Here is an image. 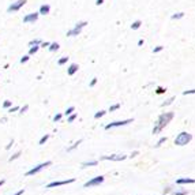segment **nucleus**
Returning a JSON list of instances; mask_svg holds the SVG:
<instances>
[{"mask_svg": "<svg viewBox=\"0 0 195 195\" xmlns=\"http://www.w3.org/2000/svg\"><path fill=\"white\" fill-rule=\"evenodd\" d=\"M175 117V113L173 112H164L158 116L157 119L156 124H154V128H153V134H160L168 124L170 123V120Z\"/></svg>", "mask_w": 195, "mask_h": 195, "instance_id": "f257e3e1", "label": "nucleus"}, {"mask_svg": "<svg viewBox=\"0 0 195 195\" xmlns=\"http://www.w3.org/2000/svg\"><path fill=\"white\" fill-rule=\"evenodd\" d=\"M191 140H192V135L190 134V132L183 131L175 138V145L176 146H186V145H188Z\"/></svg>", "mask_w": 195, "mask_h": 195, "instance_id": "f03ea898", "label": "nucleus"}, {"mask_svg": "<svg viewBox=\"0 0 195 195\" xmlns=\"http://www.w3.org/2000/svg\"><path fill=\"white\" fill-rule=\"evenodd\" d=\"M88 25V22H78L77 25L74 26V28L71 29V30H68L67 31V37H75V36H79L81 34V31H82V29L85 28V26Z\"/></svg>", "mask_w": 195, "mask_h": 195, "instance_id": "7ed1b4c3", "label": "nucleus"}, {"mask_svg": "<svg viewBox=\"0 0 195 195\" xmlns=\"http://www.w3.org/2000/svg\"><path fill=\"white\" fill-rule=\"evenodd\" d=\"M51 165H52V161H45V162H42V164H38L37 167H34V168H31L30 170H28V172H26V176H33V175H36V173H38L40 170H42L44 168L51 167Z\"/></svg>", "mask_w": 195, "mask_h": 195, "instance_id": "20e7f679", "label": "nucleus"}, {"mask_svg": "<svg viewBox=\"0 0 195 195\" xmlns=\"http://www.w3.org/2000/svg\"><path fill=\"white\" fill-rule=\"evenodd\" d=\"M104 176H96V177L90 179L89 181H86L85 184H83V187L85 188H89V187H96V186H100V184L104 183Z\"/></svg>", "mask_w": 195, "mask_h": 195, "instance_id": "39448f33", "label": "nucleus"}, {"mask_svg": "<svg viewBox=\"0 0 195 195\" xmlns=\"http://www.w3.org/2000/svg\"><path fill=\"white\" fill-rule=\"evenodd\" d=\"M134 121V119H126V120H119V121H113V123H108L105 126V130H111V128H116V127H121L126 126V124H130Z\"/></svg>", "mask_w": 195, "mask_h": 195, "instance_id": "423d86ee", "label": "nucleus"}, {"mask_svg": "<svg viewBox=\"0 0 195 195\" xmlns=\"http://www.w3.org/2000/svg\"><path fill=\"white\" fill-rule=\"evenodd\" d=\"M75 179L71 177V179H67V180H58V181H52V183L47 184V188H55V187H60V186H66V184H71L74 183Z\"/></svg>", "mask_w": 195, "mask_h": 195, "instance_id": "0eeeda50", "label": "nucleus"}, {"mask_svg": "<svg viewBox=\"0 0 195 195\" xmlns=\"http://www.w3.org/2000/svg\"><path fill=\"white\" fill-rule=\"evenodd\" d=\"M26 4V0H18V2H15V3H12L11 6L7 8V11L8 12H15V11H19L21 8H22L23 6Z\"/></svg>", "mask_w": 195, "mask_h": 195, "instance_id": "6e6552de", "label": "nucleus"}, {"mask_svg": "<svg viewBox=\"0 0 195 195\" xmlns=\"http://www.w3.org/2000/svg\"><path fill=\"white\" fill-rule=\"evenodd\" d=\"M127 158V156L124 154H111V156H102L101 160H108V161H124Z\"/></svg>", "mask_w": 195, "mask_h": 195, "instance_id": "1a4fd4ad", "label": "nucleus"}, {"mask_svg": "<svg viewBox=\"0 0 195 195\" xmlns=\"http://www.w3.org/2000/svg\"><path fill=\"white\" fill-rule=\"evenodd\" d=\"M40 12H31V14H28L23 17V22L25 23H34L37 19H38Z\"/></svg>", "mask_w": 195, "mask_h": 195, "instance_id": "9d476101", "label": "nucleus"}, {"mask_svg": "<svg viewBox=\"0 0 195 195\" xmlns=\"http://www.w3.org/2000/svg\"><path fill=\"white\" fill-rule=\"evenodd\" d=\"M195 183V179L191 177H180L176 180V184H194Z\"/></svg>", "mask_w": 195, "mask_h": 195, "instance_id": "9b49d317", "label": "nucleus"}, {"mask_svg": "<svg viewBox=\"0 0 195 195\" xmlns=\"http://www.w3.org/2000/svg\"><path fill=\"white\" fill-rule=\"evenodd\" d=\"M78 68H79V67H78V64H75V63L70 64V67L67 68V74H68L70 77H72V75H74L75 72L78 71Z\"/></svg>", "mask_w": 195, "mask_h": 195, "instance_id": "f8f14e48", "label": "nucleus"}, {"mask_svg": "<svg viewBox=\"0 0 195 195\" xmlns=\"http://www.w3.org/2000/svg\"><path fill=\"white\" fill-rule=\"evenodd\" d=\"M49 11H51V7L48 6V4H42L41 7H40V14H42V15H47V14H49Z\"/></svg>", "mask_w": 195, "mask_h": 195, "instance_id": "ddd939ff", "label": "nucleus"}, {"mask_svg": "<svg viewBox=\"0 0 195 195\" xmlns=\"http://www.w3.org/2000/svg\"><path fill=\"white\" fill-rule=\"evenodd\" d=\"M98 164V161L97 160H93V161H85L81 164V167L82 168H86V167H96V165Z\"/></svg>", "mask_w": 195, "mask_h": 195, "instance_id": "4468645a", "label": "nucleus"}, {"mask_svg": "<svg viewBox=\"0 0 195 195\" xmlns=\"http://www.w3.org/2000/svg\"><path fill=\"white\" fill-rule=\"evenodd\" d=\"M48 48H49L51 52H56V51L59 49V44H58V42H51V45Z\"/></svg>", "mask_w": 195, "mask_h": 195, "instance_id": "2eb2a0df", "label": "nucleus"}, {"mask_svg": "<svg viewBox=\"0 0 195 195\" xmlns=\"http://www.w3.org/2000/svg\"><path fill=\"white\" fill-rule=\"evenodd\" d=\"M140 25H142V22H140V21H135V22H132L131 29H132V30H138V29L140 28Z\"/></svg>", "mask_w": 195, "mask_h": 195, "instance_id": "dca6fc26", "label": "nucleus"}, {"mask_svg": "<svg viewBox=\"0 0 195 195\" xmlns=\"http://www.w3.org/2000/svg\"><path fill=\"white\" fill-rule=\"evenodd\" d=\"M81 143H82V139H79V140H78V142H75L74 145L71 146V147H67V151H72V150H74V149H77L78 146L81 145Z\"/></svg>", "mask_w": 195, "mask_h": 195, "instance_id": "f3484780", "label": "nucleus"}, {"mask_svg": "<svg viewBox=\"0 0 195 195\" xmlns=\"http://www.w3.org/2000/svg\"><path fill=\"white\" fill-rule=\"evenodd\" d=\"M40 49L38 45H34V47H31L30 49H29V55H34V53H37V51Z\"/></svg>", "mask_w": 195, "mask_h": 195, "instance_id": "a211bd4d", "label": "nucleus"}, {"mask_svg": "<svg viewBox=\"0 0 195 195\" xmlns=\"http://www.w3.org/2000/svg\"><path fill=\"white\" fill-rule=\"evenodd\" d=\"M48 139H49V134H45V135H44V137H42V138H41V139H40V142H38V145H44V143H45V142H47V140H48Z\"/></svg>", "mask_w": 195, "mask_h": 195, "instance_id": "6ab92c4d", "label": "nucleus"}, {"mask_svg": "<svg viewBox=\"0 0 195 195\" xmlns=\"http://www.w3.org/2000/svg\"><path fill=\"white\" fill-rule=\"evenodd\" d=\"M183 17H184V12H177V14L172 15V19H181Z\"/></svg>", "mask_w": 195, "mask_h": 195, "instance_id": "aec40b11", "label": "nucleus"}, {"mask_svg": "<svg viewBox=\"0 0 195 195\" xmlns=\"http://www.w3.org/2000/svg\"><path fill=\"white\" fill-rule=\"evenodd\" d=\"M77 117H78L77 113H71V115H68V119H67V121H68V123H72V121H74Z\"/></svg>", "mask_w": 195, "mask_h": 195, "instance_id": "412c9836", "label": "nucleus"}, {"mask_svg": "<svg viewBox=\"0 0 195 195\" xmlns=\"http://www.w3.org/2000/svg\"><path fill=\"white\" fill-rule=\"evenodd\" d=\"M119 108H120V104H113L109 107V112H115V111H117Z\"/></svg>", "mask_w": 195, "mask_h": 195, "instance_id": "4be33fe9", "label": "nucleus"}, {"mask_svg": "<svg viewBox=\"0 0 195 195\" xmlns=\"http://www.w3.org/2000/svg\"><path fill=\"white\" fill-rule=\"evenodd\" d=\"M173 101H175V97H170V98L169 100H167V101H165V102H162V107H167V105H170V104H172V102Z\"/></svg>", "mask_w": 195, "mask_h": 195, "instance_id": "5701e85b", "label": "nucleus"}, {"mask_svg": "<svg viewBox=\"0 0 195 195\" xmlns=\"http://www.w3.org/2000/svg\"><path fill=\"white\" fill-rule=\"evenodd\" d=\"M67 61H68V58H66V56H64V58H61V59H59V61H58V64L59 66H63V64H66Z\"/></svg>", "mask_w": 195, "mask_h": 195, "instance_id": "b1692460", "label": "nucleus"}, {"mask_svg": "<svg viewBox=\"0 0 195 195\" xmlns=\"http://www.w3.org/2000/svg\"><path fill=\"white\" fill-rule=\"evenodd\" d=\"M164 142H167V137H162V138H160V139H158V142H157V145H156V147H160V146H161Z\"/></svg>", "mask_w": 195, "mask_h": 195, "instance_id": "393cba45", "label": "nucleus"}, {"mask_svg": "<svg viewBox=\"0 0 195 195\" xmlns=\"http://www.w3.org/2000/svg\"><path fill=\"white\" fill-rule=\"evenodd\" d=\"M105 113H107L105 111H98V112H97L96 115H94V119H100V117H102V116H104Z\"/></svg>", "mask_w": 195, "mask_h": 195, "instance_id": "a878e982", "label": "nucleus"}, {"mask_svg": "<svg viewBox=\"0 0 195 195\" xmlns=\"http://www.w3.org/2000/svg\"><path fill=\"white\" fill-rule=\"evenodd\" d=\"M188 194V191L187 190H183V191H175L172 195H187Z\"/></svg>", "mask_w": 195, "mask_h": 195, "instance_id": "bb28decb", "label": "nucleus"}, {"mask_svg": "<svg viewBox=\"0 0 195 195\" xmlns=\"http://www.w3.org/2000/svg\"><path fill=\"white\" fill-rule=\"evenodd\" d=\"M74 111H75L74 107H70V108H67V111L64 113H66V116H68V115H71V113H74Z\"/></svg>", "mask_w": 195, "mask_h": 195, "instance_id": "cd10ccee", "label": "nucleus"}, {"mask_svg": "<svg viewBox=\"0 0 195 195\" xmlns=\"http://www.w3.org/2000/svg\"><path fill=\"white\" fill-rule=\"evenodd\" d=\"M162 49H164V47H162V45H158V47H156L153 49V53H158V52H161Z\"/></svg>", "mask_w": 195, "mask_h": 195, "instance_id": "c85d7f7f", "label": "nucleus"}, {"mask_svg": "<svg viewBox=\"0 0 195 195\" xmlns=\"http://www.w3.org/2000/svg\"><path fill=\"white\" fill-rule=\"evenodd\" d=\"M40 44H41V41H40L38 38H37V40H31V41L29 42V45H40Z\"/></svg>", "mask_w": 195, "mask_h": 195, "instance_id": "c756f323", "label": "nucleus"}, {"mask_svg": "<svg viewBox=\"0 0 195 195\" xmlns=\"http://www.w3.org/2000/svg\"><path fill=\"white\" fill-rule=\"evenodd\" d=\"M165 91H167V90H165L164 88L158 86V88H157V90H156V93H157V94H162V93H165Z\"/></svg>", "mask_w": 195, "mask_h": 195, "instance_id": "7c9ffc66", "label": "nucleus"}, {"mask_svg": "<svg viewBox=\"0 0 195 195\" xmlns=\"http://www.w3.org/2000/svg\"><path fill=\"white\" fill-rule=\"evenodd\" d=\"M183 94H184V96H188V94H195V89H191V90H184Z\"/></svg>", "mask_w": 195, "mask_h": 195, "instance_id": "2f4dec72", "label": "nucleus"}, {"mask_svg": "<svg viewBox=\"0 0 195 195\" xmlns=\"http://www.w3.org/2000/svg\"><path fill=\"white\" fill-rule=\"evenodd\" d=\"M19 156H21V151H18V153H15L14 156H11V157H10V160H8V161H12V160H17Z\"/></svg>", "mask_w": 195, "mask_h": 195, "instance_id": "473e14b6", "label": "nucleus"}, {"mask_svg": "<svg viewBox=\"0 0 195 195\" xmlns=\"http://www.w3.org/2000/svg\"><path fill=\"white\" fill-rule=\"evenodd\" d=\"M17 111H19V107H10L8 108V112H17Z\"/></svg>", "mask_w": 195, "mask_h": 195, "instance_id": "72a5a7b5", "label": "nucleus"}, {"mask_svg": "<svg viewBox=\"0 0 195 195\" xmlns=\"http://www.w3.org/2000/svg\"><path fill=\"white\" fill-rule=\"evenodd\" d=\"M3 107H4V108L12 107V102H11V101H4V102H3Z\"/></svg>", "mask_w": 195, "mask_h": 195, "instance_id": "f704fd0d", "label": "nucleus"}, {"mask_svg": "<svg viewBox=\"0 0 195 195\" xmlns=\"http://www.w3.org/2000/svg\"><path fill=\"white\" fill-rule=\"evenodd\" d=\"M28 109H29V105H25V107H23V108H19V111H21L19 113H25Z\"/></svg>", "mask_w": 195, "mask_h": 195, "instance_id": "c9c22d12", "label": "nucleus"}, {"mask_svg": "<svg viewBox=\"0 0 195 195\" xmlns=\"http://www.w3.org/2000/svg\"><path fill=\"white\" fill-rule=\"evenodd\" d=\"M61 119V113H58V115H55V117H53V121H59Z\"/></svg>", "mask_w": 195, "mask_h": 195, "instance_id": "e433bc0d", "label": "nucleus"}, {"mask_svg": "<svg viewBox=\"0 0 195 195\" xmlns=\"http://www.w3.org/2000/svg\"><path fill=\"white\" fill-rule=\"evenodd\" d=\"M96 83H97V78H93V79H91V82H90V88L96 86Z\"/></svg>", "mask_w": 195, "mask_h": 195, "instance_id": "4c0bfd02", "label": "nucleus"}, {"mask_svg": "<svg viewBox=\"0 0 195 195\" xmlns=\"http://www.w3.org/2000/svg\"><path fill=\"white\" fill-rule=\"evenodd\" d=\"M28 60H29V56H23V58L21 59V63H26Z\"/></svg>", "mask_w": 195, "mask_h": 195, "instance_id": "58836bf2", "label": "nucleus"}, {"mask_svg": "<svg viewBox=\"0 0 195 195\" xmlns=\"http://www.w3.org/2000/svg\"><path fill=\"white\" fill-rule=\"evenodd\" d=\"M12 145H14V140H11V142H10L8 145L6 146V149H7V150H8V149H11V146H12Z\"/></svg>", "mask_w": 195, "mask_h": 195, "instance_id": "ea45409f", "label": "nucleus"}, {"mask_svg": "<svg viewBox=\"0 0 195 195\" xmlns=\"http://www.w3.org/2000/svg\"><path fill=\"white\" fill-rule=\"evenodd\" d=\"M49 45H51V42H41V47H49Z\"/></svg>", "mask_w": 195, "mask_h": 195, "instance_id": "a19ab883", "label": "nucleus"}, {"mask_svg": "<svg viewBox=\"0 0 195 195\" xmlns=\"http://www.w3.org/2000/svg\"><path fill=\"white\" fill-rule=\"evenodd\" d=\"M102 3H104V0H97V3H96V4H97V6H101Z\"/></svg>", "mask_w": 195, "mask_h": 195, "instance_id": "79ce46f5", "label": "nucleus"}, {"mask_svg": "<svg viewBox=\"0 0 195 195\" xmlns=\"http://www.w3.org/2000/svg\"><path fill=\"white\" fill-rule=\"evenodd\" d=\"M22 194H23V190H19V191H18V192H15L14 195H22Z\"/></svg>", "mask_w": 195, "mask_h": 195, "instance_id": "37998d69", "label": "nucleus"}, {"mask_svg": "<svg viewBox=\"0 0 195 195\" xmlns=\"http://www.w3.org/2000/svg\"><path fill=\"white\" fill-rule=\"evenodd\" d=\"M138 45H139V47L140 45H143V40H139V41H138Z\"/></svg>", "mask_w": 195, "mask_h": 195, "instance_id": "c03bdc74", "label": "nucleus"}, {"mask_svg": "<svg viewBox=\"0 0 195 195\" xmlns=\"http://www.w3.org/2000/svg\"><path fill=\"white\" fill-rule=\"evenodd\" d=\"M137 154H138V151H134V153H132L130 157H135V156H137Z\"/></svg>", "mask_w": 195, "mask_h": 195, "instance_id": "a18cd8bd", "label": "nucleus"}, {"mask_svg": "<svg viewBox=\"0 0 195 195\" xmlns=\"http://www.w3.org/2000/svg\"><path fill=\"white\" fill-rule=\"evenodd\" d=\"M3 184H4V180H0V187L3 186Z\"/></svg>", "mask_w": 195, "mask_h": 195, "instance_id": "49530a36", "label": "nucleus"}]
</instances>
